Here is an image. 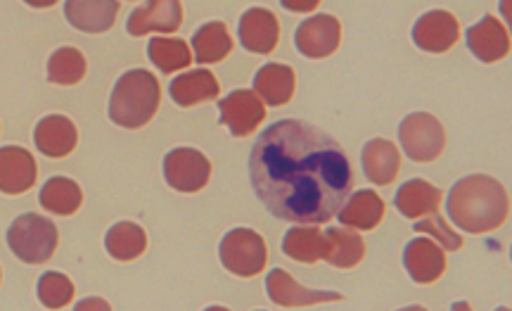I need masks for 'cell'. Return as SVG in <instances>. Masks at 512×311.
Returning a JSON list of instances; mask_svg holds the SVG:
<instances>
[{
    "label": "cell",
    "instance_id": "obj_8",
    "mask_svg": "<svg viewBox=\"0 0 512 311\" xmlns=\"http://www.w3.org/2000/svg\"><path fill=\"white\" fill-rule=\"evenodd\" d=\"M221 124L233 133V136H249L259 129L266 119V105L254 91H233L228 98L219 100Z\"/></svg>",
    "mask_w": 512,
    "mask_h": 311
},
{
    "label": "cell",
    "instance_id": "obj_5",
    "mask_svg": "<svg viewBox=\"0 0 512 311\" xmlns=\"http://www.w3.org/2000/svg\"><path fill=\"white\" fill-rule=\"evenodd\" d=\"M221 264L240 278L259 276L266 269V240L252 228H233L219 245Z\"/></svg>",
    "mask_w": 512,
    "mask_h": 311
},
{
    "label": "cell",
    "instance_id": "obj_21",
    "mask_svg": "<svg viewBox=\"0 0 512 311\" xmlns=\"http://www.w3.org/2000/svg\"><path fill=\"white\" fill-rule=\"evenodd\" d=\"M361 162L368 181H373L375 186H389L401 169L399 148L392 141H384V138H375V141L366 143Z\"/></svg>",
    "mask_w": 512,
    "mask_h": 311
},
{
    "label": "cell",
    "instance_id": "obj_17",
    "mask_svg": "<svg viewBox=\"0 0 512 311\" xmlns=\"http://www.w3.org/2000/svg\"><path fill=\"white\" fill-rule=\"evenodd\" d=\"M467 48L472 50V55L479 62H486V65L503 60L510 53L508 29L494 15H486L482 22L467 29Z\"/></svg>",
    "mask_w": 512,
    "mask_h": 311
},
{
    "label": "cell",
    "instance_id": "obj_26",
    "mask_svg": "<svg viewBox=\"0 0 512 311\" xmlns=\"http://www.w3.org/2000/svg\"><path fill=\"white\" fill-rule=\"evenodd\" d=\"M105 247L117 262H133L145 252L147 236L143 228L133 224V221H119L107 231Z\"/></svg>",
    "mask_w": 512,
    "mask_h": 311
},
{
    "label": "cell",
    "instance_id": "obj_16",
    "mask_svg": "<svg viewBox=\"0 0 512 311\" xmlns=\"http://www.w3.org/2000/svg\"><path fill=\"white\" fill-rule=\"evenodd\" d=\"M36 160L29 150L17 145L0 148V193L19 195L36 183Z\"/></svg>",
    "mask_w": 512,
    "mask_h": 311
},
{
    "label": "cell",
    "instance_id": "obj_2",
    "mask_svg": "<svg viewBox=\"0 0 512 311\" xmlns=\"http://www.w3.org/2000/svg\"><path fill=\"white\" fill-rule=\"evenodd\" d=\"M508 193L491 176H467L451 188L446 200V212L460 231L489 233L503 226L508 219Z\"/></svg>",
    "mask_w": 512,
    "mask_h": 311
},
{
    "label": "cell",
    "instance_id": "obj_34",
    "mask_svg": "<svg viewBox=\"0 0 512 311\" xmlns=\"http://www.w3.org/2000/svg\"><path fill=\"white\" fill-rule=\"evenodd\" d=\"M76 309L83 311V309H110V304H107L105 300H95V297H91V300H83L76 304Z\"/></svg>",
    "mask_w": 512,
    "mask_h": 311
},
{
    "label": "cell",
    "instance_id": "obj_4",
    "mask_svg": "<svg viewBox=\"0 0 512 311\" xmlns=\"http://www.w3.org/2000/svg\"><path fill=\"white\" fill-rule=\"evenodd\" d=\"M57 228L41 214H22L8 228V247L24 264H46L55 255Z\"/></svg>",
    "mask_w": 512,
    "mask_h": 311
},
{
    "label": "cell",
    "instance_id": "obj_33",
    "mask_svg": "<svg viewBox=\"0 0 512 311\" xmlns=\"http://www.w3.org/2000/svg\"><path fill=\"white\" fill-rule=\"evenodd\" d=\"M318 3L320 0H280V5L290 12H311L318 8Z\"/></svg>",
    "mask_w": 512,
    "mask_h": 311
},
{
    "label": "cell",
    "instance_id": "obj_11",
    "mask_svg": "<svg viewBox=\"0 0 512 311\" xmlns=\"http://www.w3.org/2000/svg\"><path fill=\"white\" fill-rule=\"evenodd\" d=\"M183 22L181 0H147L131 12L126 31L131 36H145L150 31H166L174 34Z\"/></svg>",
    "mask_w": 512,
    "mask_h": 311
},
{
    "label": "cell",
    "instance_id": "obj_9",
    "mask_svg": "<svg viewBox=\"0 0 512 311\" xmlns=\"http://www.w3.org/2000/svg\"><path fill=\"white\" fill-rule=\"evenodd\" d=\"M339 41H342V24L332 15H316L306 19L294 34L297 50L304 57H311V60L330 57L339 48Z\"/></svg>",
    "mask_w": 512,
    "mask_h": 311
},
{
    "label": "cell",
    "instance_id": "obj_1",
    "mask_svg": "<svg viewBox=\"0 0 512 311\" xmlns=\"http://www.w3.org/2000/svg\"><path fill=\"white\" fill-rule=\"evenodd\" d=\"M249 181L275 219L325 224L354 188L347 152L335 138L299 119L275 122L249 152Z\"/></svg>",
    "mask_w": 512,
    "mask_h": 311
},
{
    "label": "cell",
    "instance_id": "obj_24",
    "mask_svg": "<svg viewBox=\"0 0 512 311\" xmlns=\"http://www.w3.org/2000/svg\"><path fill=\"white\" fill-rule=\"evenodd\" d=\"M366 257V243L354 231H342V228H330L325 233L323 259L335 269H354Z\"/></svg>",
    "mask_w": 512,
    "mask_h": 311
},
{
    "label": "cell",
    "instance_id": "obj_15",
    "mask_svg": "<svg viewBox=\"0 0 512 311\" xmlns=\"http://www.w3.org/2000/svg\"><path fill=\"white\" fill-rule=\"evenodd\" d=\"M119 15L117 0H67L64 17L67 22L86 34H105L114 27Z\"/></svg>",
    "mask_w": 512,
    "mask_h": 311
},
{
    "label": "cell",
    "instance_id": "obj_29",
    "mask_svg": "<svg viewBox=\"0 0 512 311\" xmlns=\"http://www.w3.org/2000/svg\"><path fill=\"white\" fill-rule=\"evenodd\" d=\"M147 57L162 74L178 72V69L190 67V46L183 38H152L147 46Z\"/></svg>",
    "mask_w": 512,
    "mask_h": 311
},
{
    "label": "cell",
    "instance_id": "obj_35",
    "mask_svg": "<svg viewBox=\"0 0 512 311\" xmlns=\"http://www.w3.org/2000/svg\"><path fill=\"white\" fill-rule=\"evenodd\" d=\"M31 8H53L57 0H24Z\"/></svg>",
    "mask_w": 512,
    "mask_h": 311
},
{
    "label": "cell",
    "instance_id": "obj_7",
    "mask_svg": "<svg viewBox=\"0 0 512 311\" xmlns=\"http://www.w3.org/2000/svg\"><path fill=\"white\" fill-rule=\"evenodd\" d=\"M164 179L178 193H197L211 179V162L195 148H176L164 157Z\"/></svg>",
    "mask_w": 512,
    "mask_h": 311
},
{
    "label": "cell",
    "instance_id": "obj_27",
    "mask_svg": "<svg viewBox=\"0 0 512 311\" xmlns=\"http://www.w3.org/2000/svg\"><path fill=\"white\" fill-rule=\"evenodd\" d=\"M83 193L79 183L67 179V176H55L41 188V205L48 212L60 214V217H72L81 207Z\"/></svg>",
    "mask_w": 512,
    "mask_h": 311
},
{
    "label": "cell",
    "instance_id": "obj_18",
    "mask_svg": "<svg viewBox=\"0 0 512 311\" xmlns=\"http://www.w3.org/2000/svg\"><path fill=\"white\" fill-rule=\"evenodd\" d=\"M76 141H79V131H76L72 119L62 117V114L43 117L34 131V143L38 152L46 157H57V160L72 155Z\"/></svg>",
    "mask_w": 512,
    "mask_h": 311
},
{
    "label": "cell",
    "instance_id": "obj_22",
    "mask_svg": "<svg viewBox=\"0 0 512 311\" xmlns=\"http://www.w3.org/2000/svg\"><path fill=\"white\" fill-rule=\"evenodd\" d=\"M441 202V190L425 179L406 181L396 193L394 205L406 219H420L437 212Z\"/></svg>",
    "mask_w": 512,
    "mask_h": 311
},
{
    "label": "cell",
    "instance_id": "obj_14",
    "mask_svg": "<svg viewBox=\"0 0 512 311\" xmlns=\"http://www.w3.org/2000/svg\"><path fill=\"white\" fill-rule=\"evenodd\" d=\"M403 266L415 283L427 285L444 276L446 255L441 245L432 243L430 238H415L403 250Z\"/></svg>",
    "mask_w": 512,
    "mask_h": 311
},
{
    "label": "cell",
    "instance_id": "obj_13",
    "mask_svg": "<svg viewBox=\"0 0 512 311\" xmlns=\"http://www.w3.org/2000/svg\"><path fill=\"white\" fill-rule=\"evenodd\" d=\"M238 36H240L242 48L249 50V53H256V55L273 53L280 38L278 17H275L271 10H264V8L247 10L240 19Z\"/></svg>",
    "mask_w": 512,
    "mask_h": 311
},
{
    "label": "cell",
    "instance_id": "obj_31",
    "mask_svg": "<svg viewBox=\"0 0 512 311\" xmlns=\"http://www.w3.org/2000/svg\"><path fill=\"white\" fill-rule=\"evenodd\" d=\"M38 300L48 309H62L74 300V283L69 276L57 274V271H48L38 278Z\"/></svg>",
    "mask_w": 512,
    "mask_h": 311
},
{
    "label": "cell",
    "instance_id": "obj_25",
    "mask_svg": "<svg viewBox=\"0 0 512 311\" xmlns=\"http://www.w3.org/2000/svg\"><path fill=\"white\" fill-rule=\"evenodd\" d=\"M192 50H195V62L200 65H214L221 62L230 50H233V38L223 22H209L197 34L192 36Z\"/></svg>",
    "mask_w": 512,
    "mask_h": 311
},
{
    "label": "cell",
    "instance_id": "obj_10",
    "mask_svg": "<svg viewBox=\"0 0 512 311\" xmlns=\"http://www.w3.org/2000/svg\"><path fill=\"white\" fill-rule=\"evenodd\" d=\"M460 24L448 10L425 12L413 27V43L425 53H446L456 46Z\"/></svg>",
    "mask_w": 512,
    "mask_h": 311
},
{
    "label": "cell",
    "instance_id": "obj_20",
    "mask_svg": "<svg viewBox=\"0 0 512 311\" xmlns=\"http://www.w3.org/2000/svg\"><path fill=\"white\" fill-rule=\"evenodd\" d=\"M169 93L176 105L192 107L219 98L221 86L219 79L211 72H207V69H192V72L176 76V79L171 81Z\"/></svg>",
    "mask_w": 512,
    "mask_h": 311
},
{
    "label": "cell",
    "instance_id": "obj_6",
    "mask_svg": "<svg viewBox=\"0 0 512 311\" xmlns=\"http://www.w3.org/2000/svg\"><path fill=\"white\" fill-rule=\"evenodd\" d=\"M401 148L413 162H434L444 152V126L430 112H413L399 124Z\"/></svg>",
    "mask_w": 512,
    "mask_h": 311
},
{
    "label": "cell",
    "instance_id": "obj_23",
    "mask_svg": "<svg viewBox=\"0 0 512 311\" xmlns=\"http://www.w3.org/2000/svg\"><path fill=\"white\" fill-rule=\"evenodd\" d=\"M337 217L342 226L356 228V231H373L384 219V200L375 190H361V193L351 195L347 205H342Z\"/></svg>",
    "mask_w": 512,
    "mask_h": 311
},
{
    "label": "cell",
    "instance_id": "obj_3",
    "mask_svg": "<svg viewBox=\"0 0 512 311\" xmlns=\"http://www.w3.org/2000/svg\"><path fill=\"white\" fill-rule=\"evenodd\" d=\"M162 88L147 69L121 74L110 98V119L121 129H140L150 124L159 110Z\"/></svg>",
    "mask_w": 512,
    "mask_h": 311
},
{
    "label": "cell",
    "instance_id": "obj_12",
    "mask_svg": "<svg viewBox=\"0 0 512 311\" xmlns=\"http://www.w3.org/2000/svg\"><path fill=\"white\" fill-rule=\"evenodd\" d=\"M266 293L278 307H313L318 302H339L342 295L330 293V290H309L302 288L294 278L283 269H273L266 276Z\"/></svg>",
    "mask_w": 512,
    "mask_h": 311
},
{
    "label": "cell",
    "instance_id": "obj_28",
    "mask_svg": "<svg viewBox=\"0 0 512 311\" xmlns=\"http://www.w3.org/2000/svg\"><path fill=\"white\" fill-rule=\"evenodd\" d=\"M325 250V236L318 228H306V226H294L285 233L283 240V252L294 262L302 264H316L318 259H323Z\"/></svg>",
    "mask_w": 512,
    "mask_h": 311
},
{
    "label": "cell",
    "instance_id": "obj_32",
    "mask_svg": "<svg viewBox=\"0 0 512 311\" xmlns=\"http://www.w3.org/2000/svg\"><path fill=\"white\" fill-rule=\"evenodd\" d=\"M415 231L420 233H430L439 240L441 245H444V250H451V252H458L460 247H463V238L458 236L456 231H451V228L446 226V221L439 217V214H427V219H422L415 224Z\"/></svg>",
    "mask_w": 512,
    "mask_h": 311
},
{
    "label": "cell",
    "instance_id": "obj_30",
    "mask_svg": "<svg viewBox=\"0 0 512 311\" xmlns=\"http://www.w3.org/2000/svg\"><path fill=\"white\" fill-rule=\"evenodd\" d=\"M86 76V57L76 48H57L48 60V81L57 86H74Z\"/></svg>",
    "mask_w": 512,
    "mask_h": 311
},
{
    "label": "cell",
    "instance_id": "obj_19",
    "mask_svg": "<svg viewBox=\"0 0 512 311\" xmlns=\"http://www.w3.org/2000/svg\"><path fill=\"white\" fill-rule=\"evenodd\" d=\"M294 69L278 62H268L254 76V93L264 100V105H287L294 95Z\"/></svg>",
    "mask_w": 512,
    "mask_h": 311
}]
</instances>
